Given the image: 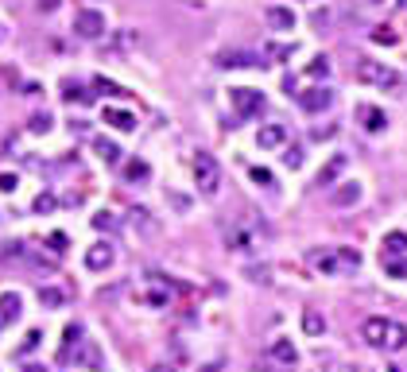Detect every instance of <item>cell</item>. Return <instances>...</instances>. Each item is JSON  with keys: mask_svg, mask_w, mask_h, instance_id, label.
Segmentation results:
<instances>
[{"mask_svg": "<svg viewBox=\"0 0 407 372\" xmlns=\"http://www.w3.org/2000/svg\"><path fill=\"white\" fill-rule=\"evenodd\" d=\"M283 167H291V171H299V167H303V148H299V144L283 148Z\"/></svg>", "mask_w": 407, "mask_h": 372, "instance_id": "484cf974", "label": "cell"}, {"mask_svg": "<svg viewBox=\"0 0 407 372\" xmlns=\"http://www.w3.org/2000/svg\"><path fill=\"white\" fill-rule=\"evenodd\" d=\"M82 338V326H67V341H62V361H70V349H74V341Z\"/></svg>", "mask_w": 407, "mask_h": 372, "instance_id": "f1b7e54d", "label": "cell"}, {"mask_svg": "<svg viewBox=\"0 0 407 372\" xmlns=\"http://www.w3.org/2000/svg\"><path fill=\"white\" fill-rule=\"evenodd\" d=\"M295 101H299L303 113H326L333 105V90L330 85H310V90L295 93Z\"/></svg>", "mask_w": 407, "mask_h": 372, "instance_id": "277c9868", "label": "cell"}, {"mask_svg": "<svg viewBox=\"0 0 407 372\" xmlns=\"http://www.w3.org/2000/svg\"><path fill=\"white\" fill-rule=\"evenodd\" d=\"M249 179H252V182H260V186H275V174L268 171V167H252Z\"/></svg>", "mask_w": 407, "mask_h": 372, "instance_id": "4dcf8cb0", "label": "cell"}, {"mask_svg": "<svg viewBox=\"0 0 407 372\" xmlns=\"http://www.w3.org/2000/svg\"><path fill=\"white\" fill-rule=\"evenodd\" d=\"M194 182H198V191L206 194V198H214V194L221 191V167H217L214 156L202 151V156L194 159Z\"/></svg>", "mask_w": 407, "mask_h": 372, "instance_id": "7a4b0ae2", "label": "cell"}, {"mask_svg": "<svg viewBox=\"0 0 407 372\" xmlns=\"http://www.w3.org/2000/svg\"><path fill=\"white\" fill-rule=\"evenodd\" d=\"M113 264H116V244L97 240V244L85 248V268H90V272H109Z\"/></svg>", "mask_w": 407, "mask_h": 372, "instance_id": "8992f818", "label": "cell"}, {"mask_svg": "<svg viewBox=\"0 0 407 372\" xmlns=\"http://www.w3.org/2000/svg\"><path fill=\"white\" fill-rule=\"evenodd\" d=\"M229 105H233V116L249 120V116H256L264 109V93L252 90V85H237V90H229Z\"/></svg>", "mask_w": 407, "mask_h": 372, "instance_id": "3957f363", "label": "cell"}, {"mask_svg": "<svg viewBox=\"0 0 407 372\" xmlns=\"http://www.w3.org/2000/svg\"><path fill=\"white\" fill-rule=\"evenodd\" d=\"M93 225H97V229H116V217L109 214V209H101V214L93 217Z\"/></svg>", "mask_w": 407, "mask_h": 372, "instance_id": "d6a6232c", "label": "cell"}, {"mask_svg": "<svg viewBox=\"0 0 407 372\" xmlns=\"http://www.w3.org/2000/svg\"><path fill=\"white\" fill-rule=\"evenodd\" d=\"M125 179L128 182H144V179H151V167L144 163V159H132V163L125 167Z\"/></svg>", "mask_w": 407, "mask_h": 372, "instance_id": "603a6c76", "label": "cell"}, {"mask_svg": "<svg viewBox=\"0 0 407 372\" xmlns=\"http://www.w3.org/2000/svg\"><path fill=\"white\" fill-rule=\"evenodd\" d=\"M35 209H39V214H47V209H55V198H50V194H39V198H35Z\"/></svg>", "mask_w": 407, "mask_h": 372, "instance_id": "e575fe53", "label": "cell"}, {"mask_svg": "<svg viewBox=\"0 0 407 372\" xmlns=\"http://www.w3.org/2000/svg\"><path fill=\"white\" fill-rule=\"evenodd\" d=\"M272 361H280V364H295L299 361V349H295V341H287V338H280V341H272Z\"/></svg>", "mask_w": 407, "mask_h": 372, "instance_id": "9a60e30c", "label": "cell"}, {"mask_svg": "<svg viewBox=\"0 0 407 372\" xmlns=\"http://www.w3.org/2000/svg\"><path fill=\"white\" fill-rule=\"evenodd\" d=\"M407 256V233H388L384 237V260H396Z\"/></svg>", "mask_w": 407, "mask_h": 372, "instance_id": "e0dca14e", "label": "cell"}, {"mask_svg": "<svg viewBox=\"0 0 407 372\" xmlns=\"http://www.w3.org/2000/svg\"><path fill=\"white\" fill-rule=\"evenodd\" d=\"M93 151H97V156L105 159L109 167H113V163H120V156H125V151L116 148L113 140H105V136H97V140H93Z\"/></svg>", "mask_w": 407, "mask_h": 372, "instance_id": "d6986e66", "label": "cell"}, {"mask_svg": "<svg viewBox=\"0 0 407 372\" xmlns=\"http://www.w3.org/2000/svg\"><path fill=\"white\" fill-rule=\"evenodd\" d=\"M58 8V0H39V12H55Z\"/></svg>", "mask_w": 407, "mask_h": 372, "instance_id": "60d3db41", "label": "cell"}, {"mask_svg": "<svg viewBox=\"0 0 407 372\" xmlns=\"http://www.w3.org/2000/svg\"><path fill=\"white\" fill-rule=\"evenodd\" d=\"M345 163H349L345 156H333L330 163H326L322 171H318V186H333V182H338V174L345 171Z\"/></svg>", "mask_w": 407, "mask_h": 372, "instance_id": "2e32d148", "label": "cell"}, {"mask_svg": "<svg viewBox=\"0 0 407 372\" xmlns=\"http://www.w3.org/2000/svg\"><path fill=\"white\" fill-rule=\"evenodd\" d=\"M93 85H97L101 93H109V97H125V90H120V85H113V82H105V78H97Z\"/></svg>", "mask_w": 407, "mask_h": 372, "instance_id": "1f68e13d", "label": "cell"}, {"mask_svg": "<svg viewBox=\"0 0 407 372\" xmlns=\"http://www.w3.org/2000/svg\"><path fill=\"white\" fill-rule=\"evenodd\" d=\"M384 268H388V275H407V264H399V260H384Z\"/></svg>", "mask_w": 407, "mask_h": 372, "instance_id": "d590c367", "label": "cell"}, {"mask_svg": "<svg viewBox=\"0 0 407 372\" xmlns=\"http://www.w3.org/2000/svg\"><path fill=\"white\" fill-rule=\"evenodd\" d=\"M310 264L318 268V272H338V252H310Z\"/></svg>", "mask_w": 407, "mask_h": 372, "instance_id": "7402d4cb", "label": "cell"}, {"mask_svg": "<svg viewBox=\"0 0 407 372\" xmlns=\"http://www.w3.org/2000/svg\"><path fill=\"white\" fill-rule=\"evenodd\" d=\"M27 128H32L35 136H43V132H50V116L47 113H35L32 120H27Z\"/></svg>", "mask_w": 407, "mask_h": 372, "instance_id": "f546056e", "label": "cell"}, {"mask_svg": "<svg viewBox=\"0 0 407 372\" xmlns=\"http://www.w3.org/2000/svg\"><path fill=\"white\" fill-rule=\"evenodd\" d=\"M264 20L275 27V32H291V27H295V12L283 8V4H268V8H264Z\"/></svg>", "mask_w": 407, "mask_h": 372, "instance_id": "30bf717a", "label": "cell"}, {"mask_svg": "<svg viewBox=\"0 0 407 372\" xmlns=\"http://www.w3.org/2000/svg\"><path fill=\"white\" fill-rule=\"evenodd\" d=\"M74 32H78V39H101L105 35V16L97 8H82L74 16Z\"/></svg>", "mask_w": 407, "mask_h": 372, "instance_id": "5b68a950", "label": "cell"}, {"mask_svg": "<svg viewBox=\"0 0 407 372\" xmlns=\"http://www.w3.org/2000/svg\"><path fill=\"white\" fill-rule=\"evenodd\" d=\"M217 67L225 70H252V67H268L264 55H252V50H225L217 55Z\"/></svg>", "mask_w": 407, "mask_h": 372, "instance_id": "52a82bcc", "label": "cell"}, {"mask_svg": "<svg viewBox=\"0 0 407 372\" xmlns=\"http://www.w3.org/2000/svg\"><path fill=\"white\" fill-rule=\"evenodd\" d=\"M24 372H47L43 364H24Z\"/></svg>", "mask_w": 407, "mask_h": 372, "instance_id": "b9f144b4", "label": "cell"}, {"mask_svg": "<svg viewBox=\"0 0 407 372\" xmlns=\"http://www.w3.org/2000/svg\"><path fill=\"white\" fill-rule=\"evenodd\" d=\"M384 333H388V318H365V322H361V338H365L368 345L380 349L384 345Z\"/></svg>", "mask_w": 407, "mask_h": 372, "instance_id": "7c38bea8", "label": "cell"}, {"mask_svg": "<svg viewBox=\"0 0 407 372\" xmlns=\"http://www.w3.org/2000/svg\"><path fill=\"white\" fill-rule=\"evenodd\" d=\"M368 4H384V0H368Z\"/></svg>", "mask_w": 407, "mask_h": 372, "instance_id": "ee69618b", "label": "cell"}, {"mask_svg": "<svg viewBox=\"0 0 407 372\" xmlns=\"http://www.w3.org/2000/svg\"><path fill=\"white\" fill-rule=\"evenodd\" d=\"M357 120L365 124V132H384L388 116H384V109H376V105H357Z\"/></svg>", "mask_w": 407, "mask_h": 372, "instance_id": "8fae6325", "label": "cell"}, {"mask_svg": "<svg viewBox=\"0 0 407 372\" xmlns=\"http://www.w3.org/2000/svg\"><path fill=\"white\" fill-rule=\"evenodd\" d=\"M357 82L365 85H380V90H396L399 85V74L388 67V62H376V58H357V67H353Z\"/></svg>", "mask_w": 407, "mask_h": 372, "instance_id": "6da1fadb", "label": "cell"}, {"mask_svg": "<svg viewBox=\"0 0 407 372\" xmlns=\"http://www.w3.org/2000/svg\"><path fill=\"white\" fill-rule=\"evenodd\" d=\"M249 275H252L256 283H268V275H272V272H268V268H249Z\"/></svg>", "mask_w": 407, "mask_h": 372, "instance_id": "8d00e7d4", "label": "cell"}, {"mask_svg": "<svg viewBox=\"0 0 407 372\" xmlns=\"http://www.w3.org/2000/svg\"><path fill=\"white\" fill-rule=\"evenodd\" d=\"M39 341H43V333H39V330H32V333H27V338H24V345L16 349V357H27V353H35V349H39Z\"/></svg>", "mask_w": 407, "mask_h": 372, "instance_id": "83f0119b", "label": "cell"}, {"mask_svg": "<svg viewBox=\"0 0 407 372\" xmlns=\"http://www.w3.org/2000/svg\"><path fill=\"white\" fill-rule=\"evenodd\" d=\"M338 252V268H361V252H353V248H333Z\"/></svg>", "mask_w": 407, "mask_h": 372, "instance_id": "4316f807", "label": "cell"}, {"mask_svg": "<svg viewBox=\"0 0 407 372\" xmlns=\"http://www.w3.org/2000/svg\"><path fill=\"white\" fill-rule=\"evenodd\" d=\"M105 124H113V128H120V132H132L136 116L125 113V109H105Z\"/></svg>", "mask_w": 407, "mask_h": 372, "instance_id": "ac0fdd59", "label": "cell"}, {"mask_svg": "<svg viewBox=\"0 0 407 372\" xmlns=\"http://www.w3.org/2000/svg\"><path fill=\"white\" fill-rule=\"evenodd\" d=\"M295 43H272V47L264 50V58H295Z\"/></svg>", "mask_w": 407, "mask_h": 372, "instance_id": "d4e9b609", "label": "cell"}, {"mask_svg": "<svg viewBox=\"0 0 407 372\" xmlns=\"http://www.w3.org/2000/svg\"><path fill=\"white\" fill-rule=\"evenodd\" d=\"M333 132H338L333 124H326V128H315V140H326V136H333Z\"/></svg>", "mask_w": 407, "mask_h": 372, "instance_id": "ab89813d", "label": "cell"}, {"mask_svg": "<svg viewBox=\"0 0 407 372\" xmlns=\"http://www.w3.org/2000/svg\"><path fill=\"white\" fill-rule=\"evenodd\" d=\"M388 372H407V368H403V364H388Z\"/></svg>", "mask_w": 407, "mask_h": 372, "instance_id": "7bdbcfd3", "label": "cell"}, {"mask_svg": "<svg viewBox=\"0 0 407 372\" xmlns=\"http://www.w3.org/2000/svg\"><path fill=\"white\" fill-rule=\"evenodd\" d=\"M0 191H16V174H0Z\"/></svg>", "mask_w": 407, "mask_h": 372, "instance_id": "f35d334b", "label": "cell"}, {"mask_svg": "<svg viewBox=\"0 0 407 372\" xmlns=\"http://www.w3.org/2000/svg\"><path fill=\"white\" fill-rule=\"evenodd\" d=\"M283 140H287V128H283V124H264V128L256 132L260 148H280Z\"/></svg>", "mask_w": 407, "mask_h": 372, "instance_id": "5bb4252c", "label": "cell"}, {"mask_svg": "<svg viewBox=\"0 0 407 372\" xmlns=\"http://www.w3.org/2000/svg\"><path fill=\"white\" fill-rule=\"evenodd\" d=\"M330 70H333L330 55H315V58L307 62V78H330Z\"/></svg>", "mask_w": 407, "mask_h": 372, "instance_id": "ffe728a7", "label": "cell"}, {"mask_svg": "<svg viewBox=\"0 0 407 372\" xmlns=\"http://www.w3.org/2000/svg\"><path fill=\"white\" fill-rule=\"evenodd\" d=\"M39 303L43 306H62L67 303V291L62 287H39Z\"/></svg>", "mask_w": 407, "mask_h": 372, "instance_id": "cb8c5ba5", "label": "cell"}, {"mask_svg": "<svg viewBox=\"0 0 407 372\" xmlns=\"http://www.w3.org/2000/svg\"><path fill=\"white\" fill-rule=\"evenodd\" d=\"M361 194H365V186H361V182H333V194H330V202L333 206H357L361 202Z\"/></svg>", "mask_w": 407, "mask_h": 372, "instance_id": "9c48e42d", "label": "cell"}, {"mask_svg": "<svg viewBox=\"0 0 407 372\" xmlns=\"http://www.w3.org/2000/svg\"><path fill=\"white\" fill-rule=\"evenodd\" d=\"M20 310H24V298H20L16 291H4V295H0V333L16 322Z\"/></svg>", "mask_w": 407, "mask_h": 372, "instance_id": "ba28073f", "label": "cell"}, {"mask_svg": "<svg viewBox=\"0 0 407 372\" xmlns=\"http://www.w3.org/2000/svg\"><path fill=\"white\" fill-rule=\"evenodd\" d=\"M388 353H399V349H407V326L403 322H392L388 318V333H384V345Z\"/></svg>", "mask_w": 407, "mask_h": 372, "instance_id": "4fadbf2b", "label": "cell"}, {"mask_svg": "<svg viewBox=\"0 0 407 372\" xmlns=\"http://www.w3.org/2000/svg\"><path fill=\"white\" fill-rule=\"evenodd\" d=\"M373 43H388V47H392V43H396V32H388V27H376Z\"/></svg>", "mask_w": 407, "mask_h": 372, "instance_id": "836d02e7", "label": "cell"}, {"mask_svg": "<svg viewBox=\"0 0 407 372\" xmlns=\"http://www.w3.org/2000/svg\"><path fill=\"white\" fill-rule=\"evenodd\" d=\"M0 32H4V27H0Z\"/></svg>", "mask_w": 407, "mask_h": 372, "instance_id": "f6af8a7d", "label": "cell"}, {"mask_svg": "<svg viewBox=\"0 0 407 372\" xmlns=\"http://www.w3.org/2000/svg\"><path fill=\"white\" fill-rule=\"evenodd\" d=\"M50 248H55V252H67V237H62V233H55V237H50Z\"/></svg>", "mask_w": 407, "mask_h": 372, "instance_id": "74e56055", "label": "cell"}, {"mask_svg": "<svg viewBox=\"0 0 407 372\" xmlns=\"http://www.w3.org/2000/svg\"><path fill=\"white\" fill-rule=\"evenodd\" d=\"M303 330H307L310 338H322V333H326V318L318 315V310H307V315H303Z\"/></svg>", "mask_w": 407, "mask_h": 372, "instance_id": "44dd1931", "label": "cell"}]
</instances>
